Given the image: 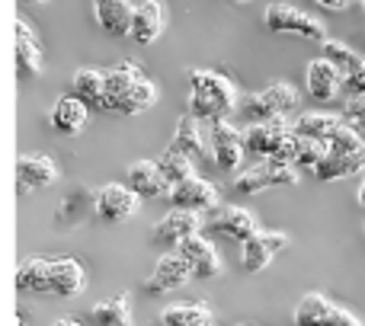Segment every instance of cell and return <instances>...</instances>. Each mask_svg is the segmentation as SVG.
I'll return each instance as SVG.
<instances>
[{"mask_svg": "<svg viewBox=\"0 0 365 326\" xmlns=\"http://www.w3.org/2000/svg\"><path fill=\"white\" fill-rule=\"evenodd\" d=\"M189 115L199 122H215V119H231V112L240 106L237 90L227 77L218 70L192 68L189 70Z\"/></svg>", "mask_w": 365, "mask_h": 326, "instance_id": "obj_1", "label": "cell"}, {"mask_svg": "<svg viewBox=\"0 0 365 326\" xmlns=\"http://www.w3.org/2000/svg\"><path fill=\"white\" fill-rule=\"evenodd\" d=\"M106 96H109V112L119 115H141L154 106L158 90H154L151 77L138 68L135 61H122L113 70H106Z\"/></svg>", "mask_w": 365, "mask_h": 326, "instance_id": "obj_2", "label": "cell"}, {"mask_svg": "<svg viewBox=\"0 0 365 326\" xmlns=\"http://www.w3.org/2000/svg\"><path fill=\"white\" fill-rule=\"evenodd\" d=\"M263 23L269 32H292V36H302L308 38V42H327V29H324V23L317 16H311V13L298 10V6L292 4H269L263 13Z\"/></svg>", "mask_w": 365, "mask_h": 326, "instance_id": "obj_3", "label": "cell"}, {"mask_svg": "<svg viewBox=\"0 0 365 326\" xmlns=\"http://www.w3.org/2000/svg\"><path fill=\"white\" fill-rule=\"evenodd\" d=\"M208 147H212V157L215 167L231 173V169L240 167L244 160V132L231 125V119H215L208 122Z\"/></svg>", "mask_w": 365, "mask_h": 326, "instance_id": "obj_4", "label": "cell"}, {"mask_svg": "<svg viewBox=\"0 0 365 326\" xmlns=\"http://www.w3.org/2000/svg\"><path fill=\"white\" fill-rule=\"evenodd\" d=\"M138 201H141L138 192H132L128 186H119V182H109V186H103L100 192H96L93 208L103 221L122 224V221H128L135 211H138Z\"/></svg>", "mask_w": 365, "mask_h": 326, "instance_id": "obj_5", "label": "cell"}, {"mask_svg": "<svg viewBox=\"0 0 365 326\" xmlns=\"http://www.w3.org/2000/svg\"><path fill=\"white\" fill-rule=\"evenodd\" d=\"M292 135V125H285V119H272V122H250L244 128V151L250 157H272L276 147L282 144Z\"/></svg>", "mask_w": 365, "mask_h": 326, "instance_id": "obj_6", "label": "cell"}, {"mask_svg": "<svg viewBox=\"0 0 365 326\" xmlns=\"http://www.w3.org/2000/svg\"><path fill=\"white\" fill-rule=\"evenodd\" d=\"M289 233H279V231H257L244 246V269L250 272V275H257V272H263L266 265H269V259L276 256V253L289 250Z\"/></svg>", "mask_w": 365, "mask_h": 326, "instance_id": "obj_7", "label": "cell"}, {"mask_svg": "<svg viewBox=\"0 0 365 326\" xmlns=\"http://www.w3.org/2000/svg\"><path fill=\"white\" fill-rule=\"evenodd\" d=\"M189 278H192V269H189L186 256L177 250V253H167V256L158 259V265H154V272H151L145 288L151 291V295H167V291L182 288Z\"/></svg>", "mask_w": 365, "mask_h": 326, "instance_id": "obj_8", "label": "cell"}, {"mask_svg": "<svg viewBox=\"0 0 365 326\" xmlns=\"http://www.w3.org/2000/svg\"><path fill=\"white\" fill-rule=\"evenodd\" d=\"M87 285V272L77 259L61 256V259H48V295L55 298H77Z\"/></svg>", "mask_w": 365, "mask_h": 326, "instance_id": "obj_9", "label": "cell"}, {"mask_svg": "<svg viewBox=\"0 0 365 326\" xmlns=\"http://www.w3.org/2000/svg\"><path fill=\"white\" fill-rule=\"evenodd\" d=\"M177 250L186 256L189 269H192V278H215L221 272V256L215 250V243L202 233H192L189 240H182Z\"/></svg>", "mask_w": 365, "mask_h": 326, "instance_id": "obj_10", "label": "cell"}, {"mask_svg": "<svg viewBox=\"0 0 365 326\" xmlns=\"http://www.w3.org/2000/svg\"><path fill=\"white\" fill-rule=\"evenodd\" d=\"M304 83H308V93L314 96L317 102H334L343 87V74L336 70L334 61L314 58V61H308V68H304Z\"/></svg>", "mask_w": 365, "mask_h": 326, "instance_id": "obj_11", "label": "cell"}, {"mask_svg": "<svg viewBox=\"0 0 365 326\" xmlns=\"http://www.w3.org/2000/svg\"><path fill=\"white\" fill-rule=\"evenodd\" d=\"M170 205L173 208H189V211H205V208L218 205V189L202 176H189L170 189Z\"/></svg>", "mask_w": 365, "mask_h": 326, "instance_id": "obj_12", "label": "cell"}, {"mask_svg": "<svg viewBox=\"0 0 365 326\" xmlns=\"http://www.w3.org/2000/svg\"><path fill=\"white\" fill-rule=\"evenodd\" d=\"M128 189L138 192L141 199H160V195H170L173 186L158 167V160H135L128 167Z\"/></svg>", "mask_w": 365, "mask_h": 326, "instance_id": "obj_13", "label": "cell"}, {"mask_svg": "<svg viewBox=\"0 0 365 326\" xmlns=\"http://www.w3.org/2000/svg\"><path fill=\"white\" fill-rule=\"evenodd\" d=\"M202 221L199 211H189V208H173L158 227H154V240L160 246H180L182 240H189L192 233H199Z\"/></svg>", "mask_w": 365, "mask_h": 326, "instance_id": "obj_14", "label": "cell"}, {"mask_svg": "<svg viewBox=\"0 0 365 326\" xmlns=\"http://www.w3.org/2000/svg\"><path fill=\"white\" fill-rule=\"evenodd\" d=\"M16 179L23 192H36V189H45L58 179V167L45 154H23L16 160Z\"/></svg>", "mask_w": 365, "mask_h": 326, "instance_id": "obj_15", "label": "cell"}, {"mask_svg": "<svg viewBox=\"0 0 365 326\" xmlns=\"http://www.w3.org/2000/svg\"><path fill=\"white\" fill-rule=\"evenodd\" d=\"M208 231L218 233V237H227V240H237V243H247V240L257 233V221L250 218V211L244 208H218L215 218L208 221Z\"/></svg>", "mask_w": 365, "mask_h": 326, "instance_id": "obj_16", "label": "cell"}, {"mask_svg": "<svg viewBox=\"0 0 365 326\" xmlns=\"http://www.w3.org/2000/svg\"><path fill=\"white\" fill-rule=\"evenodd\" d=\"M71 87H74V96L81 102H87L90 109H106L109 112V96H106V70L96 68H81L71 77Z\"/></svg>", "mask_w": 365, "mask_h": 326, "instance_id": "obj_17", "label": "cell"}, {"mask_svg": "<svg viewBox=\"0 0 365 326\" xmlns=\"http://www.w3.org/2000/svg\"><path fill=\"white\" fill-rule=\"evenodd\" d=\"M16 70L23 80L42 74V48H38L32 26L26 19H16Z\"/></svg>", "mask_w": 365, "mask_h": 326, "instance_id": "obj_18", "label": "cell"}, {"mask_svg": "<svg viewBox=\"0 0 365 326\" xmlns=\"http://www.w3.org/2000/svg\"><path fill=\"white\" fill-rule=\"evenodd\" d=\"M356 173H365V154H349V151H334L330 147L327 157L314 167V176L321 182H334V179H343V176H356Z\"/></svg>", "mask_w": 365, "mask_h": 326, "instance_id": "obj_19", "label": "cell"}, {"mask_svg": "<svg viewBox=\"0 0 365 326\" xmlns=\"http://www.w3.org/2000/svg\"><path fill=\"white\" fill-rule=\"evenodd\" d=\"M96 23L109 32V36H132V16L135 10L125 0H93Z\"/></svg>", "mask_w": 365, "mask_h": 326, "instance_id": "obj_20", "label": "cell"}, {"mask_svg": "<svg viewBox=\"0 0 365 326\" xmlns=\"http://www.w3.org/2000/svg\"><path fill=\"white\" fill-rule=\"evenodd\" d=\"M87 115H90V106L81 102L77 96H61L51 109V128L58 135H77L83 125H87Z\"/></svg>", "mask_w": 365, "mask_h": 326, "instance_id": "obj_21", "label": "cell"}, {"mask_svg": "<svg viewBox=\"0 0 365 326\" xmlns=\"http://www.w3.org/2000/svg\"><path fill=\"white\" fill-rule=\"evenodd\" d=\"M164 32V6L154 0V4H145L135 10L132 16V38L138 45H151L154 38Z\"/></svg>", "mask_w": 365, "mask_h": 326, "instance_id": "obj_22", "label": "cell"}, {"mask_svg": "<svg viewBox=\"0 0 365 326\" xmlns=\"http://www.w3.org/2000/svg\"><path fill=\"white\" fill-rule=\"evenodd\" d=\"M170 151H177V154H182V157H189V160L205 157V138H202V132H199V119H192V115L180 119Z\"/></svg>", "mask_w": 365, "mask_h": 326, "instance_id": "obj_23", "label": "cell"}, {"mask_svg": "<svg viewBox=\"0 0 365 326\" xmlns=\"http://www.w3.org/2000/svg\"><path fill=\"white\" fill-rule=\"evenodd\" d=\"M164 326H212V310L208 304L192 301V304H170V307L160 314Z\"/></svg>", "mask_w": 365, "mask_h": 326, "instance_id": "obj_24", "label": "cell"}, {"mask_svg": "<svg viewBox=\"0 0 365 326\" xmlns=\"http://www.w3.org/2000/svg\"><path fill=\"white\" fill-rule=\"evenodd\" d=\"M96 326H132V310H128V298L125 295H115L109 301L93 304L90 310Z\"/></svg>", "mask_w": 365, "mask_h": 326, "instance_id": "obj_25", "label": "cell"}, {"mask_svg": "<svg viewBox=\"0 0 365 326\" xmlns=\"http://www.w3.org/2000/svg\"><path fill=\"white\" fill-rule=\"evenodd\" d=\"M334 304L324 295H304L295 307V326H327Z\"/></svg>", "mask_w": 365, "mask_h": 326, "instance_id": "obj_26", "label": "cell"}, {"mask_svg": "<svg viewBox=\"0 0 365 326\" xmlns=\"http://www.w3.org/2000/svg\"><path fill=\"white\" fill-rule=\"evenodd\" d=\"M16 288L48 295V259H26L16 269Z\"/></svg>", "mask_w": 365, "mask_h": 326, "instance_id": "obj_27", "label": "cell"}, {"mask_svg": "<svg viewBox=\"0 0 365 326\" xmlns=\"http://www.w3.org/2000/svg\"><path fill=\"white\" fill-rule=\"evenodd\" d=\"M259 96H263V102L269 106L272 119H285V115L298 106V90L292 87V83H285V80L269 83V87H266Z\"/></svg>", "mask_w": 365, "mask_h": 326, "instance_id": "obj_28", "label": "cell"}, {"mask_svg": "<svg viewBox=\"0 0 365 326\" xmlns=\"http://www.w3.org/2000/svg\"><path fill=\"white\" fill-rule=\"evenodd\" d=\"M336 125H340V119H334V115H327V112H308V115H302V119L292 125V132L302 135V138L327 141L330 135L336 132Z\"/></svg>", "mask_w": 365, "mask_h": 326, "instance_id": "obj_29", "label": "cell"}, {"mask_svg": "<svg viewBox=\"0 0 365 326\" xmlns=\"http://www.w3.org/2000/svg\"><path fill=\"white\" fill-rule=\"evenodd\" d=\"M324 58H327V61H334L336 70H340L343 77L353 74V70H359V68H365V58L356 55L349 45L336 42V38H327V42H324Z\"/></svg>", "mask_w": 365, "mask_h": 326, "instance_id": "obj_30", "label": "cell"}, {"mask_svg": "<svg viewBox=\"0 0 365 326\" xmlns=\"http://www.w3.org/2000/svg\"><path fill=\"white\" fill-rule=\"evenodd\" d=\"M272 186V173H269V163H259V167H250L244 169V173L237 176V182H234V189H237L240 195H257L263 192V189Z\"/></svg>", "mask_w": 365, "mask_h": 326, "instance_id": "obj_31", "label": "cell"}, {"mask_svg": "<svg viewBox=\"0 0 365 326\" xmlns=\"http://www.w3.org/2000/svg\"><path fill=\"white\" fill-rule=\"evenodd\" d=\"M192 163H195V160L182 157V154L170 151V147H167V151L158 157V167L164 169V176H167V179H170V186H177V182L189 179V176H195V173H192Z\"/></svg>", "mask_w": 365, "mask_h": 326, "instance_id": "obj_32", "label": "cell"}, {"mask_svg": "<svg viewBox=\"0 0 365 326\" xmlns=\"http://www.w3.org/2000/svg\"><path fill=\"white\" fill-rule=\"evenodd\" d=\"M330 144L327 141H317V138H302L298 135V154H295V167L298 169H314L317 163L327 157Z\"/></svg>", "mask_w": 365, "mask_h": 326, "instance_id": "obj_33", "label": "cell"}, {"mask_svg": "<svg viewBox=\"0 0 365 326\" xmlns=\"http://www.w3.org/2000/svg\"><path fill=\"white\" fill-rule=\"evenodd\" d=\"M343 87H346L353 96H362L365 93V68H359V70H353V74L343 77Z\"/></svg>", "mask_w": 365, "mask_h": 326, "instance_id": "obj_34", "label": "cell"}, {"mask_svg": "<svg viewBox=\"0 0 365 326\" xmlns=\"http://www.w3.org/2000/svg\"><path fill=\"white\" fill-rule=\"evenodd\" d=\"M327 326H365V323H359V320H356V317L349 314V310H343V307H334V314H330Z\"/></svg>", "mask_w": 365, "mask_h": 326, "instance_id": "obj_35", "label": "cell"}, {"mask_svg": "<svg viewBox=\"0 0 365 326\" xmlns=\"http://www.w3.org/2000/svg\"><path fill=\"white\" fill-rule=\"evenodd\" d=\"M346 119L349 122H362L365 119V93L362 96H353V100L346 102Z\"/></svg>", "mask_w": 365, "mask_h": 326, "instance_id": "obj_36", "label": "cell"}, {"mask_svg": "<svg viewBox=\"0 0 365 326\" xmlns=\"http://www.w3.org/2000/svg\"><path fill=\"white\" fill-rule=\"evenodd\" d=\"M317 4L327 6V10H346V6L353 4V0H317Z\"/></svg>", "mask_w": 365, "mask_h": 326, "instance_id": "obj_37", "label": "cell"}, {"mask_svg": "<svg viewBox=\"0 0 365 326\" xmlns=\"http://www.w3.org/2000/svg\"><path fill=\"white\" fill-rule=\"evenodd\" d=\"M51 326H83L81 320H74V317H61V320H55Z\"/></svg>", "mask_w": 365, "mask_h": 326, "instance_id": "obj_38", "label": "cell"}, {"mask_svg": "<svg viewBox=\"0 0 365 326\" xmlns=\"http://www.w3.org/2000/svg\"><path fill=\"white\" fill-rule=\"evenodd\" d=\"M128 6H132V10H138V6H145V4H154V0H125Z\"/></svg>", "mask_w": 365, "mask_h": 326, "instance_id": "obj_39", "label": "cell"}, {"mask_svg": "<svg viewBox=\"0 0 365 326\" xmlns=\"http://www.w3.org/2000/svg\"><path fill=\"white\" fill-rule=\"evenodd\" d=\"M359 205L365 208V173H362V182H359Z\"/></svg>", "mask_w": 365, "mask_h": 326, "instance_id": "obj_40", "label": "cell"}, {"mask_svg": "<svg viewBox=\"0 0 365 326\" xmlns=\"http://www.w3.org/2000/svg\"><path fill=\"white\" fill-rule=\"evenodd\" d=\"M353 125H356V132H359L362 141H365V119H362V122H353Z\"/></svg>", "mask_w": 365, "mask_h": 326, "instance_id": "obj_41", "label": "cell"}, {"mask_svg": "<svg viewBox=\"0 0 365 326\" xmlns=\"http://www.w3.org/2000/svg\"><path fill=\"white\" fill-rule=\"evenodd\" d=\"M19 4H45V0H19Z\"/></svg>", "mask_w": 365, "mask_h": 326, "instance_id": "obj_42", "label": "cell"}, {"mask_svg": "<svg viewBox=\"0 0 365 326\" xmlns=\"http://www.w3.org/2000/svg\"><path fill=\"white\" fill-rule=\"evenodd\" d=\"M231 4H250V0H231Z\"/></svg>", "mask_w": 365, "mask_h": 326, "instance_id": "obj_43", "label": "cell"}, {"mask_svg": "<svg viewBox=\"0 0 365 326\" xmlns=\"http://www.w3.org/2000/svg\"><path fill=\"white\" fill-rule=\"evenodd\" d=\"M362 6H365V0H362Z\"/></svg>", "mask_w": 365, "mask_h": 326, "instance_id": "obj_44", "label": "cell"}]
</instances>
